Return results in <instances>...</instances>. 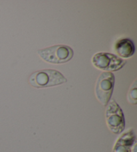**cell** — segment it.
<instances>
[{
    "mask_svg": "<svg viewBox=\"0 0 137 152\" xmlns=\"http://www.w3.org/2000/svg\"><path fill=\"white\" fill-rule=\"evenodd\" d=\"M28 81L31 86L40 88L62 85L67 82V79L58 70L46 69L32 73Z\"/></svg>",
    "mask_w": 137,
    "mask_h": 152,
    "instance_id": "cell-1",
    "label": "cell"
},
{
    "mask_svg": "<svg viewBox=\"0 0 137 152\" xmlns=\"http://www.w3.org/2000/svg\"><path fill=\"white\" fill-rule=\"evenodd\" d=\"M38 54L44 61L52 64H61L69 62L74 56L73 50L69 46L54 45L38 50Z\"/></svg>",
    "mask_w": 137,
    "mask_h": 152,
    "instance_id": "cell-2",
    "label": "cell"
},
{
    "mask_svg": "<svg viewBox=\"0 0 137 152\" xmlns=\"http://www.w3.org/2000/svg\"><path fill=\"white\" fill-rule=\"evenodd\" d=\"M108 128L114 134H120L125 129V119L122 109L114 99H110L105 111Z\"/></svg>",
    "mask_w": 137,
    "mask_h": 152,
    "instance_id": "cell-3",
    "label": "cell"
},
{
    "mask_svg": "<svg viewBox=\"0 0 137 152\" xmlns=\"http://www.w3.org/2000/svg\"><path fill=\"white\" fill-rule=\"evenodd\" d=\"M92 63L96 69L111 72L122 69L126 61L115 54L101 52L94 55Z\"/></svg>",
    "mask_w": 137,
    "mask_h": 152,
    "instance_id": "cell-4",
    "label": "cell"
},
{
    "mask_svg": "<svg viewBox=\"0 0 137 152\" xmlns=\"http://www.w3.org/2000/svg\"><path fill=\"white\" fill-rule=\"evenodd\" d=\"M114 76L112 72H103L97 79L95 95L102 105L106 106L110 101L114 86Z\"/></svg>",
    "mask_w": 137,
    "mask_h": 152,
    "instance_id": "cell-5",
    "label": "cell"
},
{
    "mask_svg": "<svg viewBox=\"0 0 137 152\" xmlns=\"http://www.w3.org/2000/svg\"><path fill=\"white\" fill-rule=\"evenodd\" d=\"M136 141L134 129H128L119 136L113 147L112 152H131L132 148Z\"/></svg>",
    "mask_w": 137,
    "mask_h": 152,
    "instance_id": "cell-6",
    "label": "cell"
},
{
    "mask_svg": "<svg viewBox=\"0 0 137 152\" xmlns=\"http://www.w3.org/2000/svg\"><path fill=\"white\" fill-rule=\"evenodd\" d=\"M114 49L120 58H129L134 53L135 47L133 42L128 38H122L117 40Z\"/></svg>",
    "mask_w": 137,
    "mask_h": 152,
    "instance_id": "cell-7",
    "label": "cell"
},
{
    "mask_svg": "<svg viewBox=\"0 0 137 152\" xmlns=\"http://www.w3.org/2000/svg\"><path fill=\"white\" fill-rule=\"evenodd\" d=\"M136 80H134L133 85L131 86L130 90L128 93V101L129 103L132 104H137V95H136Z\"/></svg>",
    "mask_w": 137,
    "mask_h": 152,
    "instance_id": "cell-8",
    "label": "cell"
},
{
    "mask_svg": "<svg viewBox=\"0 0 137 152\" xmlns=\"http://www.w3.org/2000/svg\"><path fill=\"white\" fill-rule=\"evenodd\" d=\"M131 152H136V141L134 143L133 148H132Z\"/></svg>",
    "mask_w": 137,
    "mask_h": 152,
    "instance_id": "cell-9",
    "label": "cell"
}]
</instances>
